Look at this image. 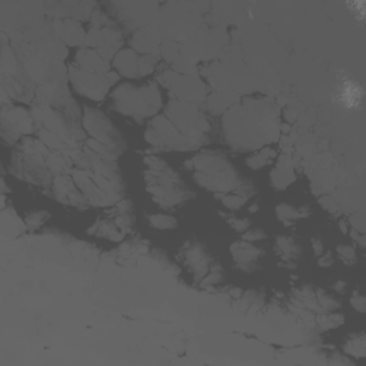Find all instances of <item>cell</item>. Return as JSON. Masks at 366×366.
Here are the masks:
<instances>
[{
	"instance_id": "1",
	"label": "cell",
	"mask_w": 366,
	"mask_h": 366,
	"mask_svg": "<svg viewBox=\"0 0 366 366\" xmlns=\"http://www.w3.org/2000/svg\"><path fill=\"white\" fill-rule=\"evenodd\" d=\"M278 108L269 99H246L234 105L223 116V130L229 146L235 151H259L277 142L281 125Z\"/></svg>"
},
{
	"instance_id": "2",
	"label": "cell",
	"mask_w": 366,
	"mask_h": 366,
	"mask_svg": "<svg viewBox=\"0 0 366 366\" xmlns=\"http://www.w3.org/2000/svg\"><path fill=\"white\" fill-rule=\"evenodd\" d=\"M185 168L192 172L199 187L216 195L231 194L239 189L245 182L235 166L219 152H202L187 162Z\"/></svg>"
},
{
	"instance_id": "3",
	"label": "cell",
	"mask_w": 366,
	"mask_h": 366,
	"mask_svg": "<svg viewBox=\"0 0 366 366\" xmlns=\"http://www.w3.org/2000/svg\"><path fill=\"white\" fill-rule=\"evenodd\" d=\"M146 191L163 209H172L194 198V192L182 177L168 166L163 159L151 156L145 159Z\"/></svg>"
},
{
	"instance_id": "4",
	"label": "cell",
	"mask_w": 366,
	"mask_h": 366,
	"mask_svg": "<svg viewBox=\"0 0 366 366\" xmlns=\"http://www.w3.org/2000/svg\"><path fill=\"white\" fill-rule=\"evenodd\" d=\"M112 102L116 112L137 122L155 118L162 108V96L155 82L141 86L120 84L112 94Z\"/></svg>"
},
{
	"instance_id": "5",
	"label": "cell",
	"mask_w": 366,
	"mask_h": 366,
	"mask_svg": "<svg viewBox=\"0 0 366 366\" xmlns=\"http://www.w3.org/2000/svg\"><path fill=\"white\" fill-rule=\"evenodd\" d=\"M48 149L49 148L40 139H34L32 136L23 137L13 153L11 170L19 179L33 185L48 187L52 182L51 169L48 166L51 153Z\"/></svg>"
},
{
	"instance_id": "6",
	"label": "cell",
	"mask_w": 366,
	"mask_h": 366,
	"mask_svg": "<svg viewBox=\"0 0 366 366\" xmlns=\"http://www.w3.org/2000/svg\"><path fill=\"white\" fill-rule=\"evenodd\" d=\"M165 116L198 148H202L212 141L213 127L201 103L173 101L166 108Z\"/></svg>"
},
{
	"instance_id": "7",
	"label": "cell",
	"mask_w": 366,
	"mask_h": 366,
	"mask_svg": "<svg viewBox=\"0 0 366 366\" xmlns=\"http://www.w3.org/2000/svg\"><path fill=\"white\" fill-rule=\"evenodd\" d=\"M90 29L86 33V46L96 51L106 61L113 58L122 51L123 37L116 29L115 23L101 11H95L90 18Z\"/></svg>"
},
{
	"instance_id": "8",
	"label": "cell",
	"mask_w": 366,
	"mask_h": 366,
	"mask_svg": "<svg viewBox=\"0 0 366 366\" xmlns=\"http://www.w3.org/2000/svg\"><path fill=\"white\" fill-rule=\"evenodd\" d=\"M82 126L83 130L92 136V139L106 145L113 152H116L118 156L126 148V142L123 141L120 132L115 127L112 120L95 108L86 106L83 109Z\"/></svg>"
},
{
	"instance_id": "9",
	"label": "cell",
	"mask_w": 366,
	"mask_h": 366,
	"mask_svg": "<svg viewBox=\"0 0 366 366\" xmlns=\"http://www.w3.org/2000/svg\"><path fill=\"white\" fill-rule=\"evenodd\" d=\"M68 79L70 80L73 89L79 95L92 101L101 102L106 98L112 84H115L119 80V75L115 73V70H112L108 75L90 73L72 63L68 68Z\"/></svg>"
},
{
	"instance_id": "10",
	"label": "cell",
	"mask_w": 366,
	"mask_h": 366,
	"mask_svg": "<svg viewBox=\"0 0 366 366\" xmlns=\"http://www.w3.org/2000/svg\"><path fill=\"white\" fill-rule=\"evenodd\" d=\"M146 142L160 151H195L199 149L188 137L183 136L165 116H155L146 130Z\"/></svg>"
},
{
	"instance_id": "11",
	"label": "cell",
	"mask_w": 366,
	"mask_h": 366,
	"mask_svg": "<svg viewBox=\"0 0 366 366\" xmlns=\"http://www.w3.org/2000/svg\"><path fill=\"white\" fill-rule=\"evenodd\" d=\"M159 82L170 90V96L175 101L188 103H202L206 101V87L195 76L179 75L173 69H168L162 72Z\"/></svg>"
},
{
	"instance_id": "12",
	"label": "cell",
	"mask_w": 366,
	"mask_h": 366,
	"mask_svg": "<svg viewBox=\"0 0 366 366\" xmlns=\"http://www.w3.org/2000/svg\"><path fill=\"white\" fill-rule=\"evenodd\" d=\"M36 122L22 106H4L2 109V137L5 144L13 145L20 139V136H29L34 132Z\"/></svg>"
},
{
	"instance_id": "13",
	"label": "cell",
	"mask_w": 366,
	"mask_h": 366,
	"mask_svg": "<svg viewBox=\"0 0 366 366\" xmlns=\"http://www.w3.org/2000/svg\"><path fill=\"white\" fill-rule=\"evenodd\" d=\"M158 58L141 55L133 49H122L112 61V68L127 79H141L153 72Z\"/></svg>"
},
{
	"instance_id": "14",
	"label": "cell",
	"mask_w": 366,
	"mask_h": 366,
	"mask_svg": "<svg viewBox=\"0 0 366 366\" xmlns=\"http://www.w3.org/2000/svg\"><path fill=\"white\" fill-rule=\"evenodd\" d=\"M53 192L56 195V199L63 205L80 208V209L89 206L87 201L82 195L73 177L69 175H58L53 179Z\"/></svg>"
},
{
	"instance_id": "15",
	"label": "cell",
	"mask_w": 366,
	"mask_h": 366,
	"mask_svg": "<svg viewBox=\"0 0 366 366\" xmlns=\"http://www.w3.org/2000/svg\"><path fill=\"white\" fill-rule=\"evenodd\" d=\"M183 260L198 281H202L212 267L208 252L198 244L187 245V248L183 249Z\"/></svg>"
},
{
	"instance_id": "16",
	"label": "cell",
	"mask_w": 366,
	"mask_h": 366,
	"mask_svg": "<svg viewBox=\"0 0 366 366\" xmlns=\"http://www.w3.org/2000/svg\"><path fill=\"white\" fill-rule=\"evenodd\" d=\"M53 29L58 37L68 46H86V33L76 19H55Z\"/></svg>"
},
{
	"instance_id": "17",
	"label": "cell",
	"mask_w": 366,
	"mask_h": 366,
	"mask_svg": "<svg viewBox=\"0 0 366 366\" xmlns=\"http://www.w3.org/2000/svg\"><path fill=\"white\" fill-rule=\"evenodd\" d=\"M231 252H232V256H234V260L236 262V265L245 272L255 270L259 265L260 258L265 255L262 249L255 248L253 245H251L246 241L234 244L231 246Z\"/></svg>"
},
{
	"instance_id": "18",
	"label": "cell",
	"mask_w": 366,
	"mask_h": 366,
	"mask_svg": "<svg viewBox=\"0 0 366 366\" xmlns=\"http://www.w3.org/2000/svg\"><path fill=\"white\" fill-rule=\"evenodd\" d=\"M75 65L86 72L98 73V75H108L112 72V65L109 61L102 58L96 51L90 48H82L77 55Z\"/></svg>"
},
{
	"instance_id": "19",
	"label": "cell",
	"mask_w": 366,
	"mask_h": 366,
	"mask_svg": "<svg viewBox=\"0 0 366 366\" xmlns=\"http://www.w3.org/2000/svg\"><path fill=\"white\" fill-rule=\"evenodd\" d=\"M132 48L141 55L158 58L160 55V37L158 32L151 27L142 29L133 34Z\"/></svg>"
},
{
	"instance_id": "20",
	"label": "cell",
	"mask_w": 366,
	"mask_h": 366,
	"mask_svg": "<svg viewBox=\"0 0 366 366\" xmlns=\"http://www.w3.org/2000/svg\"><path fill=\"white\" fill-rule=\"evenodd\" d=\"M296 179L294 173V160L289 155H282L278 159L277 166L270 173V182L272 187L278 191L286 189L289 185H292L294 180Z\"/></svg>"
},
{
	"instance_id": "21",
	"label": "cell",
	"mask_w": 366,
	"mask_h": 366,
	"mask_svg": "<svg viewBox=\"0 0 366 366\" xmlns=\"http://www.w3.org/2000/svg\"><path fill=\"white\" fill-rule=\"evenodd\" d=\"M253 192H255V188L252 185V182L245 180L239 189H236L231 194H219V195H216V198H219V201L227 209L238 210L253 196Z\"/></svg>"
},
{
	"instance_id": "22",
	"label": "cell",
	"mask_w": 366,
	"mask_h": 366,
	"mask_svg": "<svg viewBox=\"0 0 366 366\" xmlns=\"http://www.w3.org/2000/svg\"><path fill=\"white\" fill-rule=\"evenodd\" d=\"M89 234L109 239L112 242H120L125 238V234L118 227V225L113 222V219L108 215L105 217H101L94 226L90 227Z\"/></svg>"
},
{
	"instance_id": "23",
	"label": "cell",
	"mask_w": 366,
	"mask_h": 366,
	"mask_svg": "<svg viewBox=\"0 0 366 366\" xmlns=\"http://www.w3.org/2000/svg\"><path fill=\"white\" fill-rule=\"evenodd\" d=\"M239 101V96H236L232 92H216V94L210 95L208 98V111L213 115H222L227 109H231L236 102Z\"/></svg>"
},
{
	"instance_id": "24",
	"label": "cell",
	"mask_w": 366,
	"mask_h": 366,
	"mask_svg": "<svg viewBox=\"0 0 366 366\" xmlns=\"http://www.w3.org/2000/svg\"><path fill=\"white\" fill-rule=\"evenodd\" d=\"M73 159L70 153L66 152H52L48 158V166L51 172L58 175H68L69 170H72Z\"/></svg>"
},
{
	"instance_id": "25",
	"label": "cell",
	"mask_w": 366,
	"mask_h": 366,
	"mask_svg": "<svg viewBox=\"0 0 366 366\" xmlns=\"http://www.w3.org/2000/svg\"><path fill=\"white\" fill-rule=\"evenodd\" d=\"M277 249L278 253L285 259V260H295L301 256V246L296 244L294 238L289 236H281L277 241Z\"/></svg>"
},
{
	"instance_id": "26",
	"label": "cell",
	"mask_w": 366,
	"mask_h": 366,
	"mask_svg": "<svg viewBox=\"0 0 366 366\" xmlns=\"http://www.w3.org/2000/svg\"><path fill=\"white\" fill-rule=\"evenodd\" d=\"M274 156H277L274 151H272L269 148H263V149L256 151L251 158H248L246 165L253 170H259V169L265 168L267 163H270Z\"/></svg>"
},
{
	"instance_id": "27",
	"label": "cell",
	"mask_w": 366,
	"mask_h": 366,
	"mask_svg": "<svg viewBox=\"0 0 366 366\" xmlns=\"http://www.w3.org/2000/svg\"><path fill=\"white\" fill-rule=\"evenodd\" d=\"M51 215L44 210H34L32 213H29L25 219V225L30 231H36V229H40L46 222L49 220Z\"/></svg>"
},
{
	"instance_id": "28",
	"label": "cell",
	"mask_w": 366,
	"mask_h": 366,
	"mask_svg": "<svg viewBox=\"0 0 366 366\" xmlns=\"http://www.w3.org/2000/svg\"><path fill=\"white\" fill-rule=\"evenodd\" d=\"M149 223L155 229H160V231H169V229H175L177 226V220L169 215H152L149 216Z\"/></svg>"
},
{
	"instance_id": "29",
	"label": "cell",
	"mask_w": 366,
	"mask_h": 366,
	"mask_svg": "<svg viewBox=\"0 0 366 366\" xmlns=\"http://www.w3.org/2000/svg\"><path fill=\"white\" fill-rule=\"evenodd\" d=\"M277 215H278L279 220H282L286 226L292 225L296 219H299L298 209H295V208H292L291 205H286V203H282L277 208Z\"/></svg>"
},
{
	"instance_id": "30",
	"label": "cell",
	"mask_w": 366,
	"mask_h": 366,
	"mask_svg": "<svg viewBox=\"0 0 366 366\" xmlns=\"http://www.w3.org/2000/svg\"><path fill=\"white\" fill-rule=\"evenodd\" d=\"M223 279V270L219 265H213L210 267V270L208 272L206 277L202 279V284L201 286L202 288H210V286H216L222 282Z\"/></svg>"
},
{
	"instance_id": "31",
	"label": "cell",
	"mask_w": 366,
	"mask_h": 366,
	"mask_svg": "<svg viewBox=\"0 0 366 366\" xmlns=\"http://www.w3.org/2000/svg\"><path fill=\"white\" fill-rule=\"evenodd\" d=\"M345 322V317L339 313H332L328 316H322L319 317V325H322L324 329H332V328H338Z\"/></svg>"
},
{
	"instance_id": "32",
	"label": "cell",
	"mask_w": 366,
	"mask_h": 366,
	"mask_svg": "<svg viewBox=\"0 0 366 366\" xmlns=\"http://www.w3.org/2000/svg\"><path fill=\"white\" fill-rule=\"evenodd\" d=\"M316 301L319 302L320 308H324L325 310H334L339 308V302L335 301L331 295H328L325 291H317L316 292Z\"/></svg>"
},
{
	"instance_id": "33",
	"label": "cell",
	"mask_w": 366,
	"mask_h": 366,
	"mask_svg": "<svg viewBox=\"0 0 366 366\" xmlns=\"http://www.w3.org/2000/svg\"><path fill=\"white\" fill-rule=\"evenodd\" d=\"M339 258L346 263V265H353L356 263V253H355V249L352 246H348V245H341L338 246L336 249Z\"/></svg>"
},
{
	"instance_id": "34",
	"label": "cell",
	"mask_w": 366,
	"mask_h": 366,
	"mask_svg": "<svg viewBox=\"0 0 366 366\" xmlns=\"http://www.w3.org/2000/svg\"><path fill=\"white\" fill-rule=\"evenodd\" d=\"M346 346H353V349L348 351L351 355L363 356V353H365V336L362 334L358 335V336H353V339L351 342H348Z\"/></svg>"
},
{
	"instance_id": "35",
	"label": "cell",
	"mask_w": 366,
	"mask_h": 366,
	"mask_svg": "<svg viewBox=\"0 0 366 366\" xmlns=\"http://www.w3.org/2000/svg\"><path fill=\"white\" fill-rule=\"evenodd\" d=\"M267 235L266 232L263 231V229L260 227H255V229H248V231L245 232L244 235V241L252 244V242H258V241H262V239H266Z\"/></svg>"
},
{
	"instance_id": "36",
	"label": "cell",
	"mask_w": 366,
	"mask_h": 366,
	"mask_svg": "<svg viewBox=\"0 0 366 366\" xmlns=\"http://www.w3.org/2000/svg\"><path fill=\"white\" fill-rule=\"evenodd\" d=\"M227 223L231 225L236 232H244V234L251 227V220H248V219L232 217V219H227Z\"/></svg>"
},
{
	"instance_id": "37",
	"label": "cell",
	"mask_w": 366,
	"mask_h": 366,
	"mask_svg": "<svg viewBox=\"0 0 366 366\" xmlns=\"http://www.w3.org/2000/svg\"><path fill=\"white\" fill-rule=\"evenodd\" d=\"M351 305L358 310V312H365V298L359 292H353L351 298Z\"/></svg>"
},
{
	"instance_id": "38",
	"label": "cell",
	"mask_w": 366,
	"mask_h": 366,
	"mask_svg": "<svg viewBox=\"0 0 366 366\" xmlns=\"http://www.w3.org/2000/svg\"><path fill=\"white\" fill-rule=\"evenodd\" d=\"M319 266H322V267H328V266H331L332 265V256H331V253H322L320 255V258H319Z\"/></svg>"
},
{
	"instance_id": "39",
	"label": "cell",
	"mask_w": 366,
	"mask_h": 366,
	"mask_svg": "<svg viewBox=\"0 0 366 366\" xmlns=\"http://www.w3.org/2000/svg\"><path fill=\"white\" fill-rule=\"evenodd\" d=\"M312 246H313V251H315V255L316 256H320L324 253V245L322 242H320L319 239H313L312 241Z\"/></svg>"
},
{
	"instance_id": "40",
	"label": "cell",
	"mask_w": 366,
	"mask_h": 366,
	"mask_svg": "<svg viewBox=\"0 0 366 366\" xmlns=\"http://www.w3.org/2000/svg\"><path fill=\"white\" fill-rule=\"evenodd\" d=\"M334 289L338 291L339 294H342V292L346 291V284H345V282H338V284L334 285Z\"/></svg>"
}]
</instances>
